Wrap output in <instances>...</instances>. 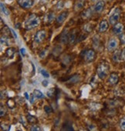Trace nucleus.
<instances>
[{"mask_svg":"<svg viewBox=\"0 0 125 131\" xmlns=\"http://www.w3.org/2000/svg\"><path fill=\"white\" fill-rule=\"evenodd\" d=\"M95 57H96V52L92 49L87 50L84 53V60L87 62H93L95 59Z\"/></svg>","mask_w":125,"mask_h":131,"instance_id":"nucleus-4","label":"nucleus"},{"mask_svg":"<svg viewBox=\"0 0 125 131\" xmlns=\"http://www.w3.org/2000/svg\"><path fill=\"white\" fill-rule=\"evenodd\" d=\"M34 97H36V96H34V94H33V95H31V99H30V101H31V103H33V102H34Z\"/></svg>","mask_w":125,"mask_h":131,"instance_id":"nucleus-39","label":"nucleus"},{"mask_svg":"<svg viewBox=\"0 0 125 131\" xmlns=\"http://www.w3.org/2000/svg\"><path fill=\"white\" fill-rule=\"evenodd\" d=\"M117 46H118L117 40L115 38H111L108 41V43H107V50L110 52H112L117 49Z\"/></svg>","mask_w":125,"mask_h":131,"instance_id":"nucleus-7","label":"nucleus"},{"mask_svg":"<svg viewBox=\"0 0 125 131\" xmlns=\"http://www.w3.org/2000/svg\"><path fill=\"white\" fill-rule=\"evenodd\" d=\"M120 59L124 60L125 59V47L122 49L121 51V54H120Z\"/></svg>","mask_w":125,"mask_h":131,"instance_id":"nucleus-35","label":"nucleus"},{"mask_svg":"<svg viewBox=\"0 0 125 131\" xmlns=\"http://www.w3.org/2000/svg\"><path fill=\"white\" fill-rule=\"evenodd\" d=\"M104 6H105V3L104 1H103V0H100V1H98L95 6H94V8H93V10L95 13H101L103 9H104Z\"/></svg>","mask_w":125,"mask_h":131,"instance_id":"nucleus-10","label":"nucleus"},{"mask_svg":"<svg viewBox=\"0 0 125 131\" xmlns=\"http://www.w3.org/2000/svg\"><path fill=\"white\" fill-rule=\"evenodd\" d=\"M44 110H45V112L47 113V114H49V113H51L52 112H53V109L49 106H44Z\"/></svg>","mask_w":125,"mask_h":131,"instance_id":"nucleus-31","label":"nucleus"},{"mask_svg":"<svg viewBox=\"0 0 125 131\" xmlns=\"http://www.w3.org/2000/svg\"><path fill=\"white\" fill-rule=\"evenodd\" d=\"M83 29L86 32H90L93 29V25L91 23H87L84 26Z\"/></svg>","mask_w":125,"mask_h":131,"instance_id":"nucleus-18","label":"nucleus"},{"mask_svg":"<svg viewBox=\"0 0 125 131\" xmlns=\"http://www.w3.org/2000/svg\"><path fill=\"white\" fill-rule=\"evenodd\" d=\"M48 83H48V81H47V80H43V81L42 82L43 86H45V87L48 86Z\"/></svg>","mask_w":125,"mask_h":131,"instance_id":"nucleus-36","label":"nucleus"},{"mask_svg":"<svg viewBox=\"0 0 125 131\" xmlns=\"http://www.w3.org/2000/svg\"><path fill=\"white\" fill-rule=\"evenodd\" d=\"M86 5V0H77L75 5H74V9L75 11H79L82 9Z\"/></svg>","mask_w":125,"mask_h":131,"instance_id":"nucleus-16","label":"nucleus"},{"mask_svg":"<svg viewBox=\"0 0 125 131\" xmlns=\"http://www.w3.org/2000/svg\"><path fill=\"white\" fill-rule=\"evenodd\" d=\"M123 24H121L120 23H116L113 26V32L114 34H116V35H120L121 33H123Z\"/></svg>","mask_w":125,"mask_h":131,"instance_id":"nucleus-12","label":"nucleus"},{"mask_svg":"<svg viewBox=\"0 0 125 131\" xmlns=\"http://www.w3.org/2000/svg\"><path fill=\"white\" fill-rule=\"evenodd\" d=\"M99 42H100L99 37H98V36H95L93 37V46H94L95 48L98 47V46H99Z\"/></svg>","mask_w":125,"mask_h":131,"instance_id":"nucleus-27","label":"nucleus"},{"mask_svg":"<svg viewBox=\"0 0 125 131\" xmlns=\"http://www.w3.org/2000/svg\"><path fill=\"white\" fill-rule=\"evenodd\" d=\"M77 36H78V31L77 29H73L70 33H69V42L70 44L74 43V42H77L76 40L77 39Z\"/></svg>","mask_w":125,"mask_h":131,"instance_id":"nucleus-14","label":"nucleus"},{"mask_svg":"<svg viewBox=\"0 0 125 131\" xmlns=\"http://www.w3.org/2000/svg\"><path fill=\"white\" fill-rule=\"evenodd\" d=\"M39 23H40V19H39V16L35 14H32L28 17L27 20L25 23V28L27 30L32 29L38 26Z\"/></svg>","mask_w":125,"mask_h":131,"instance_id":"nucleus-2","label":"nucleus"},{"mask_svg":"<svg viewBox=\"0 0 125 131\" xmlns=\"http://www.w3.org/2000/svg\"><path fill=\"white\" fill-rule=\"evenodd\" d=\"M108 27H109L108 22L107 20L103 19V20H102L100 23V25H99V32H106L108 29Z\"/></svg>","mask_w":125,"mask_h":131,"instance_id":"nucleus-15","label":"nucleus"},{"mask_svg":"<svg viewBox=\"0 0 125 131\" xmlns=\"http://www.w3.org/2000/svg\"><path fill=\"white\" fill-rule=\"evenodd\" d=\"M1 9H2V12L6 15V16H9V9L6 8V5L3 3H1Z\"/></svg>","mask_w":125,"mask_h":131,"instance_id":"nucleus-22","label":"nucleus"},{"mask_svg":"<svg viewBox=\"0 0 125 131\" xmlns=\"http://www.w3.org/2000/svg\"><path fill=\"white\" fill-rule=\"evenodd\" d=\"M118 81H119L118 75L115 73H110V75L109 76V79H108V83L111 86H114L118 83Z\"/></svg>","mask_w":125,"mask_h":131,"instance_id":"nucleus-9","label":"nucleus"},{"mask_svg":"<svg viewBox=\"0 0 125 131\" xmlns=\"http://www.w3.org/2000/svg\"><path fill=\"white\" fill-rule=\"evenodd\" d=\"M54 19H55V14H54V13L53 12L49 13L48 15H47V21H48V23H52L54 20Z\"/></svg>","mask_w":125,"mask_h":131,"instance_id":"nucleus-23","label":"nucleus"},{"mask_svg":"<svg viewBox=\"0 0 125 131\" xmlns=\"http://www.w3.org/2000/svg\"><path fill=\"white\" fill-rule=\"evenodd\" d=\"M6 54L9 58H13L14 54H15V49L13 48H9L6 51Z\"/></svg>","mask_w":125,"mask_h":131,"instance_id":"nucleus-20","label":"nucleus"},{"mask_svg":"<svg viewBox=\"0 0 125 131\" xmlns=\"http://www.w3.org/2000/svg\"><path fill=\"white\" fill-rule=\"evenodd\" d=\"M110 71V66L106 61H102L99 63L97 69V73L100 79H105Z\"/></svg>","mask_w":125,"mask_h":131,"instance_id":"nucleus-1","label":"nucleus"},{"mask_svg":"<svg viewBox=\"0 0 125 131\" xmlns=\"http://www.w3.org/2000/svg\"><path fill=\"white\" fill-rule=\"evenodd\" d=\"M62 130H74V128H73L72 125L67 123L66 124L64 125V126L62 127Z\"/></svg>","mask_w":125,"mask_h":131,"instance_id":"nucleus-25","label":"nucleus"},{"mask_svg":"<svg viewBox=\"0 0 125 131\" xmlns=\"http://www.w3.org/2000/svg\"><path fill=\"white\" fill-rule=\"evenodd\" d=\"M120 127L122 130H125V117H123L120 120Z\"/></svg>","mask_w":125,"mask_h":131,"instance_id":"nucleus-28","label":"nucleus"},{"mask_svg":"<svg viewBox=\"0 0 125 131\" xmlns=\"http://www.w3.org/2000/svg\"><path fill=\"white\" fill-rule=\"evenodd\" d=\"M46 36V32L45 30H43V29L39 30L38 32H36V33L34 36V40L36 43H40L45 39Z\"/></svg>","mask_w":125,"mask_h":131,"instance_id":"nucleus-5","label":"nucleus"},{"mask_svg":"<svg viewBox=\"0 0 125 131\" xmlns=\"http://www.w3.org/2000/svg\"><path fill=\"white\" fill-rule=\"evenodd\" d=\"M93 13V12L92 8H88V9L84 10V11L81 13L80 16H81V17H82L84 19H90V18L92 17Z\"/></svg>","mask_w":125,"mask_h":131,"instance_id":"nucleus-11","label":"nucleus"},{"mask_svg":"<svg viewBox=\"0 0 125 131\" xmlns=\"http://www.w3.org/2000/svg\"><path fill=\"white\" fill-rule=\"evenodd\" d=\"M69 33L70 32H69L68 29H66L62 31V32L61 33L60 40L64 44H66V43L69 42Z\"/></svg>","mask_w":125,"mask_h":131,"instance_id":"nucleus-13","label":"nucleus"},{"mask_svg":"<svg viewBox=\"0 0 125 131\" xmlns=\"http://www.w3.org/2000/svg\"><path fill=\"white\" fill-rule=\"evenodd\" d=\"M20 52H21V54H22L23 56H25V55H26V49H25L24 48L21 49H20Z\"/></svg>","mask_w":125,"mask_h":131,"instance_id":"nucleus-38","label":"nucleus"},{"mask_svg":"<svg viewBox=\"0 0 125 131\" xmlns=\"http://www.w3.org/2000/svg\"><path fill=\"white\" fill-rule=\"evenodd\" d=\"M10 30H11V32H13V36H14V37H15L16 39H17V35L16 34V32H14V31H13V29H10Z\"/></svg>","mask_w":125,"mask_h":131,"instance_id":"nucleus-40","label":"nucleus"},{"mask_svg":"<svg viewBox=\"0 0 125 131\" xmlns=\"http://www.w3.org/2000/svg\"><path fill=\"white\" fill-rule=\"evenodd\" d=\"M33 94H34V96H36V98H38V99H42V98L44 97L43 93H42L41 91L38 90H35L33 91Z\"/></svg>","mask_w":125,"mask_h":131,"instance_id":"nucleus-21","label":"nucleus"},{"mask_svg":"<svg viewBox=\"0 0 125 131\" xmlns=\"http://www.w3.org/2000/svg\"><path fill=\"white\" fill-rule=\"evenodd\" d=\"M33 0H18V4L23 9H29L33 6Z\"/></svg>","mask_w":125,"mask_h":131,"instance_id":"nucleus-6","label":"nucleus"},{"mask_svg":"<svg viewBox=\"0 0 125 131\" xmlns=\"http://www.w3.org/2000/svg\"><path fill=\"white\" fill-rule=\"evenodd\" d=\"M120 16V9L117 8L114 9V11L112 13V14L110 15V18H109V22L110 24L112 25H115L116 23H117L119 19Z\"/></svg>","mask_w":125,"mask_h":131,"instance_id":"nucleus-3","label":"nucleus"},{"mask_svg":"<svg viewBox=\"0 0 125 131\" xmlns=\"http://www.w3.org/2000/svg\"><path fill=\"white\" fill-rule=\"evenodd\" d=\"M68 15H69V12L68 11H64V12H62L61 13H59L58 15V16L56 17V23L62 24V23H64L66 20V19L67 18Z\"/></svg>","mask_w":125,"mask_h":131,"instance_id":"nucleus-8","label":"nucleus"},{"mask_svg":"<svg viewBox=\"0 0 125 131\" xmlns=\"http://www.w3.org/2000/svg\"><path fill=\"white\" fill-rule=\"evenodd\" d=\"M6 112H7V110H6V106H3V104H1V108H0V116H5Z\"/></svg>","mask_w":125,"mask_h":131,"instance_id":"nucleus-26","label":"nucleus"},{"mask_svg":"<svg viewBox=\"0 0 125 131\" xmlns=\"http://www.w3.org/2000/svg\"><path fill=\"white\" fill-rule=\"evenodd\" d=\"M97 1H98V0H92V2H97Z\"/></svg>","mask_w":125,"mask_h":131,"instance_id":"nucleus-42","label":"nucleus"},{"mask_svg":"<svg viewBox=\"0 0 125 131\" xmlns=\"http://www.w3.org/2000/svg\"><path fill=\"white\" fill-rule=\"evenodd\" d=\"M46 50H43V51L40 52L41 53L39 54V56H40V57H43V56L46 55Z\"/></svg>","mask_w":125,"mask_h":131,"instance_id":"nucleus-37","label":"nucleus"},{"mask_svg":"<svg viewBox=\"0 0 125 131\" xmlns=\"http://www.w3.org/2000/svg\"><path fill=\"white\" fill-rule=\"evenodd\" d=\"M30 129H31L32 131H41V130H42V129H41L39 126H37V125L33 126L31 127Z\"/></svg>","mask_w":125,"mask_h":131,"instance_id":"nucleus-33","label":"nucleus"},{"mask_svg":"<svg viewBox=\"0 0 125 131\" xmlns=\"http://www.w3.org/2000/svg\"><path fill=\"white\" fill-rule=\"evenodd\" d=\"M25 96H26V100H29V96H28V93H25Z\"/></svg>","mask_w":125,"mask_h":131,"instance_id":"nucleus-41","label":"nucleus"},{"mask_svg":"<svg viewBox=\"0 0 125 131\" xmlns=\"http://www.w3.org/2000/svg\"><path fill=\"white\" fill-rule=\"evenodd\" d=\"M55 94V90L54 89H49L47 91V96L49 97H53Z\"/></svg>","mask_w":125,"mask_h":131,"instance_id":"nucleus-30","label":"nucleus"},{"mask_svg":"<svg viewBox=\"0 0 125 131\" xmlns=\"http://www.w3.org/2000/svg\"><path fill=\"white\" fill-rule=\"evenodd\" d=\"M108 103H109V105H110V106L116 107V106H119V105H120V102H118V100H111V101L108 102Z\"/></svg>","mask_w":125,"mask_h":131,"instance_id":"nucleus-24","label":"nucleus"},{"mask_svg":"<svg viewBox=\"0 0 125 131\" xmlns=\"http://www.w3.org/2000/svg\"><path fill=\"white\" fill-rule=\"evenodd\" d=\"M120 42L122 45L125 44V33H121L120 36Z\"/></svg>","mask_w":125,"mask_h":131,"instance_id":"nucleus-32","label":"nucleus"},{"mask_svg":"<svg viewBox=\"0 0 125 131\" xmlns=\"http://www.w3.org/2000/svg\"><path fill=\"white\" fill-rule=\"evenodd\" d=\"M40 73H41V74H42L45 78H48V77H49V74L47 73V71H46V70H41Z\"/></svg>","mask_w":125,"mask_h":131,"instance_id":"nucleus-34","label":"nucleus"},{"mask_svg":"<svg viewBox=\"0 0 125 131\" xmlns=\"http://www.w3.org/2000/svg\"><path fill=\"white\" fill-rule=\"evenodd\" d=\"M79 79H80V77L79 76H77V75H74L71 79H70V83H77L78 80H79Z\"/></svg>","mask_w":125,"mask_h":131,"instance_id":"nucleus-29","label":"nucleus"},{"mask_svg":"<svg viewBox=\"0 0 125 131\" xmlns=\"http://www.w3.org/2000/svg\"><path fill=\"white\" fill-rule=\"evenodd\" d=\"M26 119H27V122L29 123H36L37 122L36 117L32 116V115H29V114L26 116Z\"/></svg>","mask_w":125,"mask_h":131,"instance_id":"nucleus-19","label":"nucleus"},{"mask_svg":"<svg viewBox=\"0 0 125 131\" xmlns=\"http://www.w3.org/2000/svg\"><path fill=\"white\" fill-rule=\"evenodd\" d=\"M120 54H121V52L120 50H117L116 52H114V53H113V55L112 56V59H113V62H117L120 59Z\"/></svg>","mask_w":125,"mask_h":131,"instance_id":"nucleus-17","label":"nucleus"}]
</instances>
